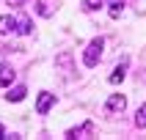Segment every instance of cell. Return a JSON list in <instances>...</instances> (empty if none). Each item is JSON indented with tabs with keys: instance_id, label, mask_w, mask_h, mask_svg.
<instances>
[{
	"instance_id": "1",
	"label": "cell",
	"mask_w": 146,
	"mask_h": 140,
	"mask_svg": "<svg viewBox=\"0 0 146 140\" xmlns=\"http://www.w3.org/2000/svg\"><path fill=\"white\" fill-rule=\"evenodd\" d=\"M102 49H105V39L99 36V39H94L86 47V52H83V63L88 66V69H94V66L99 63V58H102Z\"/></svg>"
},
{
	"instance_id": "2",
	"label": "cell",
	"mask_w": 146,
	"mask_h": 140,
	"mask_svg": "<svg viewBox=\"0 0 146 140\" xmlns=\"http://www.w3.org/2000/svg\"><path fill=\"white\" fill-rule=\"evenodd\" d=\"M52 105H55V93H39V99H36V113L47 115V110Z\"/></svg>"
},
{
	"instance_id": "3",
	"label": "cell",
	"mask_w": 146,
	"mask_h": 140,
	"mask_svg": "<svg viewBox=\"0 0 146 140\" xmlns=\"http://www.w3.org/2000/svg\"><path fill=\"white\" fill-rule=\"evenodd\" d=\"M124 107H127V99H124L121 93H113V96L108 99V105H105V110H108V113H121Z\"/></svg>"
},
{
	"instance_id": "4",
	"label": "cell",
	"mask_w": 146,
	"mask_h": 140,
	"mask_svg": "<svg viewBox=\"0 0 146 140\" xmlns=\"http://www.w3.org/2000/svg\"><path fill=\"white\" fill-rule=\"evenodd\" d=\"M88 135H94V121H86V124H80V126L69 129L66 137H88Z\"/></svg>"
},
{
	"instance_id": "5",
	"label": "cell",
	"mask_w": 146,
	"mask_h": 140,
	"mask_svg": "<svg viewBox=\"0 0 146 140\" xmlns=\"http://www.w3.org/2000/svg\"><path fill=\"white\" fill-rule=\"evenodd\" d=\"M127 63H130V60L124 58L121 63H119V66H116V69H113V74H110V82H113V85H119V82H121L124 77H127Z\"/></svg>"
},
{
	"instance_id": "6",
	"label": "cell",
	"mask_w": 146,
	"mask_h": 140,
	"mask_svg": "<svg viewBox=\"0 0 146 140\" xmlns=\"http://www.w3.org/2000/svg\"><path fill=\"white\" fill-rule=\"evenodd\" d=\"M11 30H17V19L14 16H0V33L6 36V33H11Z\"/></svg>"
},
{
	"instance_id": "7",
	"label": "cell",
	"mask_w": 146,
	"mask_h": 140,
	"mask_svg": "<svg viewBox=\"0 0 146 140\" xmlns=\"http://www.w3.org/2000/svg\"><path fill=\"white\" fill-rule=\"evenodd\" d=\"M14 82V69L11 66H0V85H11Z\"/></svg>"
},
{
	"instance_id": "8",
	"label": "cell",
	"mask_w": 146,
	"mask_h": 140,
	"mask_svg": "<svg viewBox=\"0 0 146 140\" xmlns=\"http://www.w3.org/2000/svg\"><path fill=\"white\" fill-rule=\"evenodd\" d=\"M25 93H28L25 85H17V88H11V93H6V96H8V102H22Z\"/></svg>"
},
{
	"instance_id": "9",
	"label": "cell",
	"mask_w": 146,
	"mask_h": 140,
	"mask_svg": "<svg viewBox=\"0 0 146 140\" xmlns=\"http://www.w3.org/2000/svg\"><path fill=\"white\" fill-rule=\"evenodd\" d=\"M17 33H22V36H28V33H31V19H28L25 14L17 19Z\"/></svg>"
},
{
	"instance_id": "10",
	"label": "cell",
	"mask_w": 146,
	"mask_h": 140,
	"mask_svg": "<svg viewBox=\"0 0 146 140\" xmlns=\"http://www.w3.org/2000/svg\"><path fill=\"white\" fill-rule=\"evenodd\" d=\"M135 124H138L141 129L146 126V105H141V107H138V113H135Z\"/></svg>"
},
{
	"instance_id": "11",
	"label": "cell",
	"mask_w": 146,
	"mask_h": 140,
	"mask_svg": "<svg viewBox=\"0 0 146 140\" xmlns=\"http://www.w3.org/2000/svg\"><path fill=\"white\" fill-rule=\"evenodd\" d=\"M102 3L105 0H83V8L86 11H97V8H102Z\"/></svg>"
},
{
	"instance_id": "12",
	"label": "cell",
	"mask_w": 146,
	"mask_h": 140,
	"mask_svg": "<svg viewBox=\"0 0 146 140\" xmlns=\"http://www.w3.org/2000/svg\"><path fill=\"white\" fill-rule=\"evenodd\" d=\"M36 11L41 16H50V8H47V0H36Z\"/></svg>"
},
{
	"instance_id": "13",
	"label": "cell",
	"mask_w": 146,
	"mask_h": 140,
	"mask_svg": "<svg viewBox=\"0 0 146 140\" xmlns=\"http://www.w3.org/2000/svg\"><path fill=\"white\" fill-rule=\"evenodd\" d=\"M121 11H124L121 3H113V6H110V16H113V19H119V16H121Z\"/></svg>"
},
{
	"instance_id": "14",
	"label": "cell",
	"mask_w": 146,
	"mask_h": 140,
	"mask_svg": "<svg viewBox=\"0 0 146 140\" xmlns=\"http://www.w3.org/2000/svg\"><path fill=\"white\" fill-rule=\"evenodd\" d=\"M6 3H8V6H22L25 0H6Z\"/></svg>"
},
{
	"instance_id": "15",
	"label": "cell",
	"mask_w": 146,
	"mask_h": 140,
	"mask_svg": "<svg viewBox=\"0 0 146 140\" xmlns=\"http://www.w3.org/2000/svg\"><path fill=\"white\" fill-rule=\"evenodd\" d=\"M6 137V129H3V124H0V140Z\"/></svg>"
},
{
	"instance_id": "16",
	"label": "cell",
	"mask_w": 146,
	"mask_h": 140,
	"mask_svg": "<svg viewBox=\"0 0 146 140\" xmlns=\"http://www.w3.org/2000/svg\"><path fill=\"white\" fill-rule=\"evenodd\" d=\"M113 3H121V0H113Z\"/></svg>"
}]
</instances>
